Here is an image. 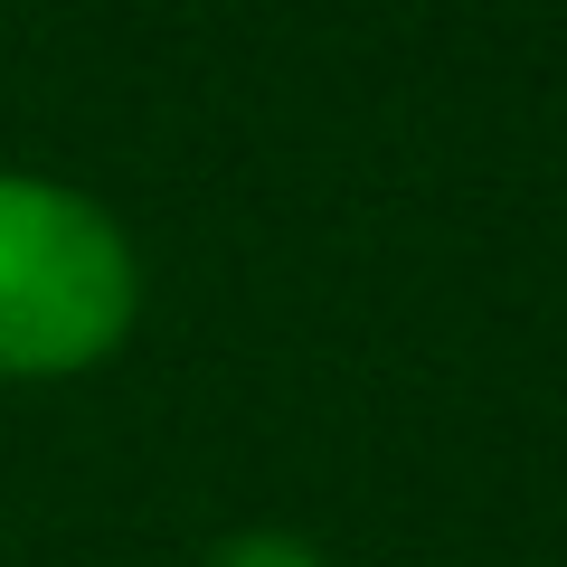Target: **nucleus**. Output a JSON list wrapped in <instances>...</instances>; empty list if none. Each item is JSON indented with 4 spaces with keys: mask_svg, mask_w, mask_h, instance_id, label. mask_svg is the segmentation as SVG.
Returning a JSON list of instances; mask_svg holds the SVG:
<instances>
[{
    "mask_svg": "<svg viewBox=\"0 0 567 567\" xmlns=\"http://www.w3.org/2000/svg\"><path fill=\"white\" fill-rule=\"evenodd\" d=\"M142 322V246L95 189L0 171V388L95 379Z\"/></svg>",
    "mask_w": 567,
    "mask_h": 567,
    "instance_id": "nucleus-1",
    "label": "nucleus"
},
{
    "mask_svg": "<svg viewBox=\"0 0 567 567\" xmlns=\"http://www.w3.org/2000/svg\"><path fill=\"white\" fill-rule=\"evenodd\" d=\"M199 567H331V558H322V539H303L284 520H237L199 548Z\"/></svg>",
    "mask_w": 567,
    "mask_h": 567,
    "instance_id": "nucleus-2",
    "label": "nucleus"
}]
</instances>
